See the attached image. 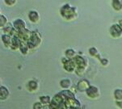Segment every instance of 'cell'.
Returning a JSON list of instances; mask_svg holds the SVG:
<instances>
[{
  "mask_svg": "<svg viewBox=\"0 0 122 109\" xmlns=\"http://www.w3.org/2000/svg\"><path fill=\"white\" fill-rule=\"evenodd\" d=\"M60 15L65 20H74L78 17V11L75 7L70 3L64 4L60 8Z\"/></svg>",
  "mask_w": 122,
  "mask_h": 109,
  "instance_id": "obj_1",
  "label": "cell"
},
{
  "mask_svg": "<svg viewBox=\"0 0 122 109\" xmlns=\"http://www.w3.org/2000/svg\"><path fill=\"white\" fill-rule=\"evenodd\" d=\"M41 41H42V37H41L40 32H38L37 31H32L29 40L27 43H28L30 49H33L37 48L41 45Z\"/></svg>",
  "mask_w": 122,
  "mask_h": 109,
  "instance_id": "obj_2",
  "label": "cell"
},
{
  "mask_svg": "<svg viewBox=\"0 0 122 109\" xmlns=\"http://www.w3.org/2000/svg\"><path fill=\"white\" fill-rule=\"evenodd\" d=\"M62 64H63V68L66 71L69 72V73H73L75 72L77 66L74 62V59H67L66 57L62 59Z\"/></svg>",
  "mask_w": 122,
  "mask_h": 109,
  "instance_id": "obj_3",
  "label": "cell"
},
{
  "mask_svg": "<svg viewBox=\"0 0 122 109\" xmlns=\"http://www.w3.org/2000/svg\"><path fill=\"white\" fill-rule=\"evenodd\" d=\"M109 33L112 37L115 39L121 38L122 36V27L119 24H112L109 28Z\"/></svg>",
  "mask_w": 122,
  "mask_h": 109,
  "instance_id": "obj_4",
  "label": "cell"
},
{
  "mask_svg": "<svg viewBox=\"0 0 122 109\" xmlns=\"http://www.w3.org/2000/svg\"><path fill=\"white\" fill-rule=\"evenodd\" d=\"M86 94L89 99H96L100 98V89L96 86H91L87 90H86Z\"/></svg>",
  "mask_w": 122,
  "mask_h": 109,
  "instance_id": "obj_5",
  "label": "cell"
},
{
  "mask_svg": "<svg viewBox=\"0 0 122 109\" xmlns=\"http://www.w3.org/2000/svg\"><path fill=\"white\" fill-rule=\"evenodd\" d=\"M31 34H32V31H30L29 29H28V28H25V29L18 31L16 36L20 39L21 41L28 42L31 37Z\"/></svg>",
  "mask_w": 122,
  "mask_h": 109,
  "instance_id": "obj_6",
  "label": "cell"
},
{
  "mask_svg": "<svg viewBox=\"0 0 122 109\" xmlns=\"http://www.w3.org/2000/svg\"><path fill=\"white\" fill-rule=\"evenodd\" d=\"M74 61L76 64L77 68H82V69H86L87 66V60L84 58L83 57L80 56V55H77L74 58Z\"/></svg>",
  "mask_w": 122,
  "mask_h": 109,
  "instance_id": "obj_7",
  "label": "cell"
},
{
  "mask_svg": "<svg viewBox=\"0 0 122 109\" xmlns=\"http://www.w3.org/2000/svg\"><path fill=\"white\" fill-rule=\"evenodd\" d=\"M28 17L32 24H36V23H38L40 21V19H41L40 14H39V12L36 11V10H31L28 14Z\"/></svg>",
  "mask_w": 122,
  "mask_h": 109,
  "instance_id": "obj_8",
  "label": "cell"
},
{
  "mask_svg": "<svg viewBox=\"0 0 122 109\" xmlns=\"http://www.w3.org/2000/svg\"><path fill=\"white\" fill-rule=\"evenodd\" d=\"M91 84L89 83V81H87L86 79H81L78 82V90L81 92H86V90L91 87Z\"/></svg>",
  "mask_w": 122,
  "mask_h": 109,
  "instance_id": "obj_9",
  "label": "cell"
},
{
  "mask_svg": "<svg viewBox=\"0 0 122 109\" xmlns=\"http://www.w3.org/2000/svg\"><path fill=\"white\" fill-rule=\"evenodd\" d=\"M66 105L67 106L68 109L72 108H81V103L77 99H66L65 102Z\"/></svg>",
  "mask_w": 122,
  "mask_h": 109,
  "instance_id": "obj_10",
  "label": "cell"
},
{
  "mask_svg": "<svg viewBox=\"0 0 122 109\" xmlns=\"http://www.w3.org/2000/svg\"><path fill=\"white\" fill-rule=\"evenodd\" d=\"M39 87H40V85L36 80H29L27 84V89L30 92H36L39 90Z\"/></svg>",
  "mask_w": 122,
  "mask_h": 109,
  "instance_id": "obj_11",
  "label": "cell"
},
{
  "mask_svg": "<svg viewBox=\"0 0 122 109\" xmlns=\"http://www.w3.org/2000/svg\"><path fill=\"white\" fill-rule=\"evenodd\" d=\"M13 27L17 31L25 29V28H27L26 22L22 19H16L13 21Z\"/></svg>",
  "mask_w": 122,
  "mask_h": 109,
  "instance_id": "obj_12",
  "label": "cell"
},
{
  "mask_svg": "<svg viewBox=\"0 0 122 109\" xmlns=\"http://www.w3.org/2000/svg\"><path fill=\"white\" fill-rule=\"evenodd\" d=\"M10 96V90L5 86H1L0 87V100L1 101H5L7 100L8 97Z\"/></svg>",
  "mask_w": 122,
  "mask_h": 109,
  "instance_id": "obj_13",
  "label": "cell"
},
{
  "mask_svg": "<svg viewBox=\"0 0 122 109\" xmlns=\"http://www.w3.org/2000/svg\"><path fill=\"white\" fill-rule=\"evenodd\" d=\"M21 40L17 36H12V44H11V46L10 49L12 51H17V50H20V45H21Z\"/></svg>",
  "mask_w": 122,
  "mask_h": 109,
  "instance_id": "obj_14",
  "label": "cell"
},
{
  "mask_svg": "<svg viewBox=\"0 0 122 109\" xmlns=\"http://www.w3.org/2000/svg\"><path fill=\"white\" fill-rule=\"evenodd\" d=\"M66 102V99H64V97L61 95V94H55L54 96L53 97V99H52V103L51 104L52 105H54V106H59L61 105V104Z\"/></svg>",
  "mask_w": 122,
  "mask_h": 109,
  "instance_id": "obj_15",
  "label": "cell"
},
{
  "mask_svg": "<svg viewBox=\"0 0 122 109\" xmlns=\"http://www.w3.org/2000/svg\"><path fill=\"white\" fill-rule=\"evenodd\" d=\"M2 41H3V45H5L7 48H11L12 44V36H9V35L3 34L2 35Z\"/></svg>",
  "mask_w": 122,
  "mask_h": 109,
  "instance_id": "obj_16",
  "label": "cell"
},
{
  "mask_svg": "<svg viewBox=\"0 0 122 109\" xmlns=\"http://www.w3.org/2000/svg\"><path fill=\"white\" fill-rule=\"evenodd\" d=\"M60 87L64 90H69L72 87V82L69 79H64L60 81Z\"/></svg>",
  "mask_w": 122,
  "mask_h": 109,
  "instance_id": "obj_17",
  "label": "cell"
},
{
  "mask_svg": "<svg viewBox=\"0 0 122 109\" xmlns=\"http://www.w3.org/2000/svg\"><path fill=\"white\" fill-rule=\"evenodd\" d=\"M111 4L114 11L117 12L122 11V0H112Z\"/></svg>",
  "mask_w": 122,
  "mask_h": 109,
  "instance_id": "obj_18",
  "label": "cell"
},
{
  "mask_svg": "<svg viewBox=\"0 0 122 109\" xmlns=\"http://www.w3.org/2000/svg\"><path fill=\"white\" fill-rule=\"evenodd\" d=\"M52 99H53V98H51V96H49V95H42V96H41V97L39 98L40 102L44 106L50 105L51 103H52Z\"/></svg>",
  "mask_w": 122,
  "mask_h": 109,
  "instance_id": "obj_19",
  "label": "cell"
},
{
  "mask_svg": "<svg viewBox=\"0 0 122 109\" xmlns=\"http://www.w3.org/2000/svg\"><path fill=\"white\" fill-rule=\"evenodd\" d=\"M59 94H61L66 100L69 99L75 98V96H74V93H73V92L70 90H62L61 91L59 92Z\"/></svg>",
  "mask_w": 122,
  "mask_h": 109,
  "instance_id": "obj_20",
  "label": "cell"
},
{
  "mask_svg": "<svg viewBox=\"0 0 122 109\" xmlns=\"http://www.w3.org/2000/svg\"><path fill=\"white\" fill-rule=\"evenodd\" d=\"M29 50H30V48H29V46H28V43L25 41H22L21 45H20V53H21L23 55L25 56V55H27L29 53Z\"/></svg>",
  "mask_w": 122,
  "mask_h": 109,
  "instance_id": "obj_21",
  "label": "cell"
},
{
  "mask_svg": "<svg viewBox=\"0 0 122 109\" xmlns=\"http://www.w3.org/2000/svg\"><path fill=\"white\" fill-rule=\"evenodd\" d=\"M88 52H89V54L92 57H95V58H97V59H100V60L101 59L100 52H99V50L96 47H91V48L88 49Z\"/></svg>",
  "mask_w": 122,
  "mask_h": 109,
  "instance_id": "obj_22",
  "label": "cell"
},
{
  "mask_svg": "<svg viewBox=\"0 0 122 109\" xmlns=\"http://www.w3.org/2000/svg\"><path fill=\"white\" fill-rule=\"evenodd\" d=\"M77 55L76 51L73 49H68L65 51V56L67 59H74Z\"/></svg>",
  "mask_w": 122,
  "mask_h": 109,
  "instance_id": "obj_23",
  "label": "cell"
},
{
  "mask_svg": "<svg viewBox=\"0 0 122 109\" xmlns=\"http://www.w3.org/2000/svg\"><path fill=\"white\" fill-rule=\"evenodd\" d=\"M113 96L116 101H122V88H117L113 91Z\"/></svg>",
  "mask_w": 122,
  "mask_h": 109,
  "instance_id": "obj_24",
  "label": "cell"
},
{
  "mask_svg": "<svg viewBox=\"0 0 122 109\" xmlns=\"http://www.w3.org/2000/svg\"><path fill=\"white\" fill-rule=\"evenodd\" d=\"M7 22H8L7 18L3 14H1V15H0V27H1V28L7 26Z\"/></svg>",
  "mask_w": 122,
  "mask_h": 109,
  "instance_id": "obj_25",
  "label": "cell"
},
{
  "mask_svg": "<svg viewBox=\"0 0 122 109\" xmlns=\"http://www.w3.org/2000/svg\"><path fill=\"white\" fill-rule=\"evenodd\" d=\"M43 108H44V105L41 102L34 103L33 106H32V109H43Z\"/></svg>",
  "mask_w": 122,
  "mask_h": 109,
  "instance_id": "obj_26",
  "label": "cell"
},
{
  "mask_svg": "<svg viewBox=\"0 0 122 109\" xmlns=\"http://www.w3.org/2000/svg\"><path fill=\"white\" fill-rule=\"evenodd\" d=\"M16 3H17L16 0H5V1H4V3L7 4L9 7H12V6L15 5Z\"/></svg>",
  "mask_w": 122,
  "mask_h": 109,
  "instance_id": "obj_27",
  "label": "cell"
},
{
  "mask_svg": "<svg viewBox=\"0 0 122 109\" xmlns=\"http://www.w3.org/2000/svg\"><path fill=\"white\" fill-rule=\"evenodd\" d=\"M100 64L103 65V66H107L109 64V61L107 60V58H105V57H103V58H101L100 60Z\"/></svg>",
  "mask_w": 122,
  "mask_h": 109,
  "instance_id": "obj_28",
  "label": "cell"
},
{
  "mask_svg": "<svg viewBox=\"0 0 122 109\" xmlns=\"http://www.w3.org/2000/svg\"><path fill=\"white\" fill-rule=\"evenodd\" d=\"M86 71V69H82V68H77L75 70V73L78 75H82Z\"/></svg>",
  "mask_w": 122,
  "mask_h": 109,
  "instance_id": "obj_29",
  "label": "cell"
},
{
  "mask_svg": "<svg viewBox=\"0 0 122 109\" xmlns=\"http://www.w3.org/2000/svg\"><path fill=\"white\" fill-rule=\"evenodd\" d=\"M116 105L120 109H122V101H116Z\"/></svg>",
  "mask_w": 122,
  "mask_h": 109,
  "instance_id": "obj_30",
  "label": "cell"
},
{
  "mask_svg": "<svg viewBox=\"0 0 122 109\" xmlns=\"http://www.w3.org/2000/svg\"><path fill=\"white\" fill-rule=\"evenodd\" d=\"M43 109H51L50 106H44V108H43Z\"/></svg>",
  "mask_w": 122,
  "mask_h": 109,
  "instance_id": "obj_31",
  "label": "cell"
},
{
  "mask_svg": "<svg viewBox=\"0 0 122 109\" xmlns=\"http://www.w3.org/2000/svg\"><path fill=\"white\" fill-rule=\"evenodd\" d=\"M119 24L122 27V20H120V22H119Z\"/></svg>",
  "mask_w": 122,
  "mask_h": 109,
  "instance_id": "obj_32",
  "label": "cell"
},
{
  "mask_svg": "<svg viewBox=\"0 0 122 109\" xmlns=\"http://www.w3.org/2000/svg\"><path fill=\"white\" fill-rule=\"evenodd\" d=\"M70 109H82L81 108H70Z\"/></svg>",
  "mask_w": 122,
  "mask_h": 109,
  "instance_id": "obj_33",
  "label": "cell"
}]
</instances>
